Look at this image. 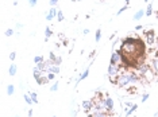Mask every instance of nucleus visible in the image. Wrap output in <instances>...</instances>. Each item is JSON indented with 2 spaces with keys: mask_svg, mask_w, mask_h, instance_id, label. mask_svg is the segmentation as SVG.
I'll return each instance as SVG.
<instances>
[{
  "mask_svg": "<svg viewBox=\"0 0 158 117\" xmlns=\"http://www.w3.org/2000/svg\"><path fill=\"white\" fill-rule=\"evenodd\" d=\"M100 38H101V31L100 30H97L96 31V36H95V39H96V42L100 41Z\"/></svg>",
  "mask_w": 158,
  "mask_h": 117,
  "instance_id": "obj_21",
  "label": "nucleus"
},
{
  "mask_svg": "<svg viewBox=\"0 0 158 117\" xmlns=\"http://www.w3.org/2000/svg\"><path fill=\"white\" fill-rule=\"evenodd\" d=\"M29 2H30L31 7H34V6H35V4H37V3H38V0H29Z\"/></svg>",
  "mask_w": 158,
  "mask_h": 117,
  "instance_id": "obj_29",
  "label": "nucleus"
},
{
  "mask_svg": "<svg viewBox=\"0 0 158 117\" xmlns=\"http://www.w3.org/2000/svg\"><path fill=\"white\" fill-rule=\"evenodd\" d=\"M111 63H112V65H120V63H122V55H120L119 51L112 54V57H111Z\"/></svg>",
  "mask_w": 158,
  "mask_h": 117,
  "instance_id": "obj_4",
  "label": "nucleus"
},
{
  "mask_svg": "<svg viewBox=\"0 0 158 117\" xmlns=\"http://www.w3.org/2000/svg\"><path fill=\"white\" fill-rule=\"evenodd\" d=\"M12 34H14V30H11V28L6 31V35H7V36H11V35H12Z\"/></svg>",
  "mask_w": 158,
  "mask_h": 117,
  "instance_id": "obj_26",
  "label": "nucleus"
},
{
  "mask_svg": "<svg viewBox=\"0 0 158 117\" xmlns=\"http://www.w3.org/2000/svg\"><path fill=\"white\" fill-rule=\"evenodd\" d=\"M30 97H31V98H33L34 104H37V102H38V98H37V93H35V92H30Z\"/></svg>",
  "mask_w": 158,
  "mask_h": 117,
  "instance_id": "obj_14",
  "label": "nucleus"
},
{
  "mask_svg": "<svg viewBox=\"0 0 158 117\" xmlns=\"http://www.w3.org/2000/svg\"><path fill=\"white\" fill-rule=\"evenodd\" d=\"M15 57H16V53H11V54H10V59H11V61H14Z\"/></svg>",
  "mask_w": 158,
  "mask_h": 117,
  "instance_id": "obj_28",
  "label": "nucleus"
},
{
  "mask_svg": "<svg viewBox=\"0 0 158 117\" xmlns=\"http://www.w3.org/2000/svg\"><path fill=\"white\" fill-rule=\"evenodd\" d=\"M145 36H146V42H147L149 45H153L154 42H155V36H154V30H146L145 31Z\"/></svg>",
  "mask_w": 158,
  "mask_h": 117,
  "instance_id": "obj_3",
  "label": "nucleus"
},
{
  "mask_svg": "<svg viewBox=\"0 0 158 117\" xmlns=\"http://www.w3.org/2000/svg\"><path fill=\"white\" fill-rule=\"evenodd\" d=\"M147 98H149V94H145L143 97H142V102H145V101L147 100Z\"/></svg>",
  "mask_w": 158,
  "mask_h": 117,
  "instance_id": "obj_30",
  "label": "nucleus"
},
{
  "mask_svg": "<svg viewBox=\"0 0 158 117\" xmlns=\"http://www.w3.org/2000/svg\"><path fill=\"white\" fill-rule=\"evenodd\" d=\"M155 15H157V19H158V11H157V12H155Z\"/></svg>",
  "mask_w": 158,
  "mask_h": 117,
  "instance_id": "obj_35",
  "label": "nucleus"
},
{
  "mask_svg": "<svg viewBox=\"0 0 158 117\" xmlns=\"http://www.w3.org/2000/svg\"><path fill=\"white\" fill-rule=\"evenodd\" d=\"M10 75H15V74H16V66H15V65H12V66H11V67H10Z\"/></svg>",
  "mask_w": 158,
  "mask_h": 117,
  "instance_id": "obj_13",
  "label": "nucleus"
},
{
  "mask_svg": "<svg viewBox=\"0 0 158 117\" xmlns=\"http://www.w3.org/2000/svg\"><path fill=\"white\" fill-rule=\"evenodd\" d=\"M150 65H151V67H153L154 71H155V74H158V58L150 59Z\"/></svg>",
  "mask_w": 158,
  "mask_h": 117,
  "instance_id": "obj_7",
  "label": "nucleus"
},
{
  "mask_svg": "<svg viewBox=\"0 0 158 117\" xmlns=\"http://www.w3.org/2000/svg\"><path fill=\"white\" fill-rule=\"evenodd\" d=\"M34 62H35V63H42V62H45V61H43V58L42 57H39V55H37V57H35L34 58Z\"/></svg>",
  "mask_w": 158,
  "mask_h": 117,
  "instance_id": "obj_17",
  "label": "nucleus"
},
{
  "mask_svg": "<svg viewBox=\"0 0 158 117\" xmlns=\"http://www.w3.org/2000/svg\"><path fill=\"white\" fill-rule=\"evenodd\" d=\"M119 53L122 55V70H135L139 65L146 63V45L139 36L124 38Z\"/></svg>",
  "mask_w": 158,
  "mask_h": 117,
  "instance_id": "obj_1",
  "label": "nucleus"
},
{
  "mask_svg": "<svg viewBox=\"0 0 158 117\" xmlns=\"http://www.w3.org/2000/svg\"><path fill=\"white\" fill-rule=\"evenodd\" d=\"M73 2H77V0H73Z\"/></svg>",
  "mask_w": 158,
  "mask_h": 117,
  "instance_id": "obj_37",
  "label": "nucleus"
},
{
  "mask_svg": "<svg viewBox=\"0 0 158 117\" xmlns=\"http://www.w3.org/2000/svg\"><path fill=\"white\" fill-rule=\"evenodd\" d=\"M122 71V69H120V65H112V63H109V67H108V75L109 78H115L119 75V73Z\"/></svg>",
  "mask_w": 158,
  "mask_h": 117,
  "instance_id": "obj_2",
  "label": "nucleus"
},
{
  "mask_svg": "<svg viewBox=\"0 0 158 117\" xmlns=\"http://www.w3.org/2000/svg\"><path fill=\"white\" fill-rule=\"evenodd\" d=\"M155 55H157L155 58H158V50H155Z\"/></svg>",
  "mask_w": 158,
  "mask_h": 117,
  "instance_id": "obj_34",
  "label": "nucleus"
},
{
  "mask_svg": "<svg viewBox=\"0 0 158 117\" xmlns=\"http://www.w3.org/2000/svg\"><path fill=\"white\" fill-rule=\"evenodd\" d=\"M57 16H58V20H60V22H62V20H64V14H62L61 11H58Z\"/></svg>",
  "mask_w": 158,
  "mask_h": 117,
  "instance_id": "obj_22",
  "label": "nucleus"
},
{
  "mask_svg": "<svg viewBox=\"0 0 158 117\" xmlns=\"http://www.w3.org/2000/svg\"><path fill=\"white\" fill-rule=\"evenodd\" d=\"M155 43H157V46H158V36H157V39H155ZM157 50H158V47H157Z\"/></svg>",
  "mask_w": 158,
  "mask_h": 117,
  "instance_id": "obj_32",
  "label": "nucleus"
},
{
  "mask_svg": "<svg viewBox=\"0 0 158 117\" xmlns=\"http://www.w3.org/2000/svg\"><path fill=\"white\" fill-rule=\"evenodd\" d=\"M57 3H58V0H50V6H51V7L57 6Z\"/></svg>",
  "mask_w": 158,
  "mask_h": 117,
  "instance_id": "obj_27",
  "label": "nucleus"
},
{
  "mask_svg": "<svg viewBox=\"0 0 158 117\" xmlns=\"http://www.w3.org/2000/svg\"><path fill=\"white\" fill-rule=\"evenodd\" d=\"M126 4H127V6L130 4V0H126Z\"/></svg>",
  "mask_w": 158,
  "mask_h": 117,
  "instance_id": "obj_33",
  "label": "nucleus"
},
{
  "mask_svg": "<svg viewBox=\"0 0 158 117\" xmlns=\"http://www.w3.org/2000/svg\"><path fill=\"white\" fill-rule=\"evenodd\" d=\"M15 2H18V0H15Z\"/></svg>",
  "mask_w": 158,
  "mask_h": 117,
  "instance_id": "obj_38",
  "label": "nucleus"
},
{
  "mask_svg": "<svg viewBox=\"0 0 158 117\" xmlns=\"http://www.w3.org/2000/svg\"><path fill=\"white\" fill-rule=\"evenodd\" d=\"M33 116V110H29V117H31Z\"/></svg>",
  "mask_w": 158,
  "mask_h": 117,
  "instance_id": "obj_31",
  "label": "nucleus"
},
{
  "mask_svg": "<svg viewBox=\"0 0 158 117\" xmlns=\"http://www.w3.org/2000/svg\"><path fill=\"white\" fill-rule=\"evenodd\" d=\"M143 15H145V11H143V10H139L135 15H134V18H132V19H134V20H139V19L143 16Z\"/></svg>",
  "mask_w": 158,
  "mask_h": 117,
  "instance_id": "obj_10",
  "label": "nucleus"
},
{
  "mask_svg": "<svg viewBox=\"0 0 158 117\" xmlns=\"http://www.w3.org/2000/svg\"><path fill=\"white\" fill-rule=\"evenodd\" d=\"M88 74H89V69H85V71H84V73H82V75H81L80 78H78L77 84H78V82H80V81H82V80H85V78H86V77H88Z\"/></svg>",
  "mask_w": 158,
  "mask_h": 117,
  "instance_id": "obj_12",
  "label": "nucleus"
},
{
  "mask_svg": "<svg viewBox=\"0 0 158 117\" xmlns=\"http://www.w3.org/2000/svg\"><path fill=\"white\" fill-rule=\"evenodd\" d=\"M34 78H35V80H39V78H41L42 75H43V74H42V71H41V70H39L38 67H35L34 69Z\"/></svg>",
  "mask_w": 158,
  "mask_h": 117,
  "instance_id": "obj_9",
  "label": "nucleus"
},
{
  "mask_svg": "<svg viewBox=\"0 0 158 117\" xmlns=\"http://www.w3.org/2000/svg\"><path fill=\"white\" fill-rule=\"evenodd\" d=\"M151 14H153V6L149 4V6H147V10H146V15H147V16H150Z\"/></svg>",
  "mask_w": 158,
  "mask_h": 117,
  "instance_id": "obj_18",
  "label": "nucleus"
},
{
  "mask_svg": "<svg viewBox=\"0 0 158 117\" xmlns=\"http://www.w3.org/2000/svg\"><path fill=\"white\" fill-rule=\"evenodd\" d=\"M92 108H93L92 101H84V102H82V109H84L86 113H89L91 110H92Z\"/></svg>",
  "mask_w": 158,
  "mask_h": 117,
  "instance_id": "obj_6",
  "label": "nucleus"
},
{
  "mask_svg": "<svg viewBox=\"0 0 158 117\" xmlns=\"http://www.w3.org/2000/svg\"><path fill=\"white\" fill-rule=\"evenodd\" d=\"M57 14H58V11L54 8V7H51L50 11L47 12V16H46V20H53V18L54 16H57Z\"/></svg>",
  "mask_w": 158,
  "mask_h": 117,
  "instance_id": "obj_5",
  "label": "nucleus"
},
{
  "mask_svg": "<svg viewBox=\"0 0 158 117\" xmlns=\"http://www.w3.org/2000/svg\"><path fill=\"white\" fill-rule=\"evenodd\" d=\"M127 7H128V6H124V7H123V8H120L119 11H118V16H119V15H120L122 12H124V11H126V10H127Z\"/></svg>",
  "mask_w": 158,
  "mask_h": 117,
  "instance_id": "obj_25",
  "label": "nucleus"
},
{
  "mask_svg": "<svg viewBox=\"0 0 158 117\" xmlns=\"http://www.w3.org/2000/svg\"><path fill=\"white\" fill-rule=\"evenodd\" d=\"M49 73H54V74L60 73V67H58V66H57V65H53V63H51V66H50V69H49Z\"/></svg>",
  "mask_w": 158,
  "mask_h": 117,
  "instance_id": "obj_11",
  "label": "nucleus"
},
{
  "mask_svg": "<svg viewBox=\"0 0 158 117\" xmlns=\"http://www.w3.org/2000/svg\"><path fill=\"white\" fill-rule=\"evenodd\" d=\"M54 77H56V74H54V73H49V74H47V78H49V81H53Z\"/></svg>",
  "mask_w": 158,
  "mask_h": 117,
  "instance_id": "obj_24",
  "label": "nucleus"
},
{
  "mask_svg": "<svg viewBox=\"0 0 158 117\" xmlns=\"http://www.w3.org/2000/svg\"><path fill=\"white\" fill-rule=\"evenodd\" d=\"M137 108H138V106H137V105H132V106H131V108H130V109H128V110H127V113H126V114H127V116H130V114H131V113H132L134 110H135V109H137Z\"/></svg>",
  "mask_w": 158,
  "mask_h": 117,
  "instance_id": "obj_20",
  "label": "nucleus"
},
{
  "mask_svg": "<svg viewBox=\"0 0 158 117\" xmlns=\"http://www.w3.org/2000/svg\"><path fill=\"white\" fill-rule=\"evenodd\" d=\"M14 90H15L14 85H10L8 89H7V93H8V96H12V94H14Z\"/></svg>",
  "mask_w": 158,
  "mask_h": 117,
  "instance_id": "obj_16",
  "label": "nucleus"
},
{
  "mask_svg": "<svg viewBox=\"0 0 158 117\" xmlns=\"http://www.w3.org/2000/svg\"><path fill=\"white\" fill-rule=\"evenodd\" d=\"M45 34H46V41H47V39H49V38L51 36V34H53V32H51V30L49 28V27H46V31H45Z\"/></svg>",
  "mask_w": 158,
  "mask_h": 117,
  "instance_id": "obj_19",
  "label": "nucleus"
},
{
  "mask_svg": "<svg viewBox=\"0 0 158 117\" xmlns=\"http://www.w3.org/2000/svg\"><path fill=\"white\" fill-rule=\"evenodd\" d=\"M57 89H58V82L56 81V82H54V85H53V86H51V89H50V90H51V92H56Z\"/></svg>",
  "mask_w": 158,
  "mask_h": 117,
  "instance_id": "obj_23",
  "label": "nucleus"
},
{
  "mask_svg": "<svg viewBox=\"0 0 158 117\" xmlns=\"http://www.w3.org/2000/svg\"><path fill=\"white\" fill-rule=\"evenodd\" d=\"M145 2H146V3H147V2H149V0H145Z\"/></svg>",
  "mask_w": 158,
  "mask_h": 117,
  "instance_id": "obj_36",
  "label": "nucleus"
},
{
  "mask_svg": "<svg viewBox=\"0 0 158 117\" xmlns=\"http://www.w3.org/2000/svg\"><path fill=\"white\" fill-rule=\"evenodd\" d=\"M25 101H26V102H27V104H30V105H31V104H34V101H33V98H31V97H30L29 94H25Z\"/></svg>",
  "mask_w": 158,
  "mask_h": 117,
  "instance_id": "obj_15",
  "label": "nucleus"
},
{
  "mask_svg": "<svg viewBox=\"0 0 158 117\" xmlns=\"http://www.w3.org/2000/svg\"><path fill=\"white\" fill-rule=\"evenodd\" d=\"M49 82V78H47V75L45 77V75H42L39 80H37V84L38 85H45V84H47Z\"/></svg>",
  "mask_w": 158,
  "mask_h": 117,
  "instance_id": "obj_8",
  "label": "nucleus"
}]
</instances>
